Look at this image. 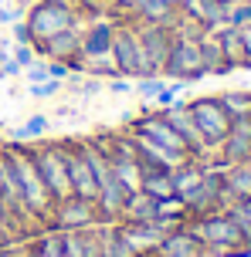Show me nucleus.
Listing matches in <instances>:
<instances>
[{
    "label": "nucleus",
    "instance_id": "nucleus-1",
    "mask_svg": "<svg viewBox=\"0 0 251 257\" xmlns=\"http://www.w3.org/2000/svg\"><path fill=\"white\" fill-rule=\"evenodd\" d=\"M187 227H190V233L200 240L204 257L207 254H238V250H248L244 233L238 230V223L231 220L227 210H214V213L194 217Z\"/></svg>",
    "mask_w": 251,
    "mask_h": 257
},
{
    "label": "nucleus",
    "instance_id": "nucleus-2",
    "mask_svg": "<svg viewBox=\"0 0 251 257\" xmlns=\"http://www.w3.org/2000/svg\"><path fill=\"white\" fill-rule=\"evenodd\" d=\"M4 153H7V159H11V166H14V176H17V186H21V203H24V210L34 220H44V223H48L54 203H51V196H48V190H44L41 176H38V166H34L31 149L7 146Z\"/></svg>",
    "mask_w": 251,
    "mask_h": 257
},
{
    "label": "nucleus",
    "instance_id": "nucleus-3",
    "mask_svg": "<svg viewBox=\"0 0 251 257\" xmlns=\"http://www.w3.org/2000/svg\"><path fill=\"white\" fill-rule=\"evenodd\" d=\"M200 34L194 31H173V44L163 64V75L173 81H197L204 78V64H200Z\"/></svg>",
    "mask_w": 251,
    "mask_h": 257
},
{
    "label": "nucleus",
    "instance_id": "nucleus-4",
    "mask_svg": "<svg viewBox=\"0 0 251 257\" xmlns=\"http://www.w3.org/2000/svg\"><path fill=\"white\" fill-rule=\"evenodd\" d=\"M112 64H116V71L122 78L153 75L149 71V61H146V54H143V44H139V34H136L132 24L116 27V34H112Z\"/></svg>",
    "mask_w": 251,
    "mask_h": 257
},
{
    "label": "nucleus",
    "instance_id": "nucleus-5",
    "mask_svg": "<svg viewBox=\"0 0 251 257\" xmlns=\"http://www.w3.org/2000/svg\"><path fill=\"white\" fill-rule=\"evenodd\" d=\"M34 156V166H38V176L44 183V190L51 196V203H61L71 196V186H68V169H65V153L61 146H41V149H31Z\"/></svg>",
    "mask_w": 251,
    "mask_h": 257
},
{
    "label": "nucleus",
    "instance_id": "nucleus-6",
    "mask_svg": "<svg viewBox=\"0 0 251 257\" xmlns=\"http://www.w3.org/2000/svg\"><path fill=\"white\" fill-rule=\"evenodd\" d=\"M180 200L187 206V217H204V213H214V210H224L231 203V196L224 190V173H207L204 169L200 183Z\"/></svg>",
    "mask_w": 251,
    "mask_h": 257
},
{
    "label": "nucleus",
    "instance_id": "nucleus-7",
    "mask_svg": "<svg viewBox=\"0 0 251 257\" xmlns=\"http://www.w3.org/2000/svg\"><path fill=\"white\" fill-rule=\"evenodd\" d=\"M24 24L31 31V41H48L54 34L68 31V27H75V11L61 7V4H51V0H41L38 7H31Z\"/></svg>",
    "mask_w": 251,
    "mask_h": 257
},
{
    "label": "nucleus",
    "instance_id": "nucleus-8",
    "mask_svg": "<svg viewBox=\"0 0 251 257\" xmlns=\"http://www.w3.org/2000/svg\"><path fill=\"white\" fill-rule=\"evenodd\" d=\"M190 108V118H194V125L200 128V136L207 139V146H221L227 136V128H231V115L224 112V105L217 102V98H197V102L187 105Z\"/></svg>",
    "mask_w": 251,
    "mask_h": 257
},
{
    "label": "nucleus",
    "instance_id": "nucleus-9",
    "mask_svg": "<svg viewBox=\"0 0 251 257\" xmlns=\"http://www.w3.org/2000/svg\"><path fill=\"white\" fill-rule=\"evenodd\" d=\"M48 223H51V230H85V227H95V223H99L95 200L68 196V200H61V203H54Z\"/></svg>",
    "mask_w": 251,
    "mask_h": 257
},
{
    "label": "nucleus",
    "instance_id": "nucleus-10",
    "mask_svg": "<svg viewBox=\"0 0 251 257\" xmlns=\"http://www.w3.org/2000/svg\"><path fill=\"white\" fill-rule=\"evenodd\" d=\"M65 153V169H68V186H71V196H81V200H95L99 196V183L92 176V166L81 153V142H68L61 146Z\"/></svg>",
    "mask_w": 251,
    "mask_h": 257
},
{
    "label": "nucleus",
    "instance_id": "nucleus-11",
    "mask_svg": "<svg viewBox=\"0 0 251 257\" xmlns=\"http://www.w3.org/2000/svg\"><path fill=\"white\" fill-rule=\"evenodd\" d=\"M112 34L116 24L109 21H89L81 31V61L95 68V64H112Z\"/></svg>",
    "mask_w": 251,
    "mask_h": 257
},
{
    "label": "nucleus",
    "instance_id": "nucleus-12",
    "mask_svg": "<svg viewBox=\"0 0 251 257\" xmlns=\"http://www.w3.org/2000/svg\"><path fill=\"white\" fill-rule=\"evenodd\" d=\"M136 34H139L143 54H146V61H149V71L153 75H163V64H166V54H170V44H173V27L139 24Z\"/></svg>",
    "mask_w": 251,
    "mask_h": 257
},
{
    "label": "nucleus",
    "instance_id": "nucleus-13",
    "mask_svg": "<svg viewBox=\"0 0 251 257\" xmlns=\"http://www.w3.org/2000/svg\"><path fill=\"white\" fill-rule=\"evenodd\" d=\"M38 54L51 58V61H61L68 68H78L81 64V31H78V21L75 27H68L61 34H54L48 41H38Z\"/></svg>",
    "mask_w": 251,
    "mask_h": 257
},
{
    "label": "nucleus",
    "instance_id": "nucleus-14",
    "mask_svg": "<svg viewBox=\"0 0 251 257\" xmlns=\"http://www.w3.org/2000/svg\"><path fill=\"white\" fill-rule=\"evenodd\" d=\"M163 118H166V122L177 128V136L187 142L190 159H200V156L211 153V146H207V139L200 136V128L194 125V118H190V108H187V105H166V108H163Z\"/></svg>",
    "mask_w": 251,
    "mask_h": 257
},
{
    "label": "nucleus",
    "instance_id": "nucleus-15",
    "mask_svg": "<svg viewBox=\"0 0 251 257\" xmlns=\"http://www.w3.org/2000/svg\"><path fill=\"white\" fill-rule=\"evenodd\" d=\"M221 163H224V169L251 163V118H234L231 122L224 142H221Z\"/></svg>",
    "mask_w": 251,
    "mask_h": 257
},
{
    "label": "nucleus",
    "instance_id": "nucleus-16",
    "mask_svg": "<svg viewBox=\"0 0 251 257\" xmlns=\"http://www.w3.org/2000/svg\"><path fill=\"white\" fill-rule=\"evenodd\" d=\"M132 132H143V136H149L153 142H159V146H166V149H173V153L180 156H190V149H187V142L177 136V128L163 118V112L159 115H143L139 122H136V128Z\"/></svg>",
    "mask_w": 251,
    "mask_h": 257
},
{
    "label": "nucleus",
    "instance_id": "nucleus-17",
    "mask_svg": "<svg viewBox=\"0 0 251 257\" xmlns=\"http://www.w3.org/2000/svg\"><path fill=\"white\" fill-rule=\"evenodd\" d=\"M156 257H204V247L190 233V227H173V230H166L159 237Z\"/></svg>",
    "mask_w": 251,
    "mask_h": 257
},
{
    "label": "nucleus",
    "instance_id": "nucleus-18",
    "mask_svg": "<svg viewBox=\"0 0 251 257\" xmlns=\"http://www.w3.org/2000/svg\"><path fill=\"white\" fill-rule=\"evenodd\" d=\"M65 257H102L99 254V223L85 230H61Z\"/></svg>",
    "mask_w": 251,
    "mask_h": 257
},
{
    "label": "nucleus",
    "instance_id": "nucleus-19",
    "mask_svg": "<svg viewBox=\"0 0 251 257\" xmlns=\"http://www.w3.org/2000/svg\"><path fill=\"white\" fill-rule=\"evenodd\" d=\"M129 11L139 17V24H163V27H173V21H177V7H173L170 0H132Z\"/></svg>",
    "mask_w": 251,
    "mask_h": 257
},
{
    "label": "nucleus",
    "instance_id": "nucleus-20",
    "mask_svg": "<svg viewBox=\"0 0 251 257\" xmlns=\"http://www.w3.org/2000/svg\"><path fill=\"white\" fill-rule=\"evenodd\" d=\"M156 206H159V200L146 196L143 190L129 193L126 206H122V213H119V223H153L156 220Z\"/></svg>",
    "mask_w": 251,
    "mask_h": 257
},
{
    "label": "nucleus",
    "instance_id": "nucleus-21",
    "mask_svg": "<svg viewBox=\"0 0 251 257\" xmlns=\"http://www.w3.org/2000/svg\"><path fill=\"white\" fill-rule=\"evenodd\" d=\"M99 254L102 257H136V250L122 237L119 223H99Z\"/></svg>",
    "mask_w": 251,
    "mask_h": 257
},
{
    "label": "nucleus",
    "instance_id": "nucleus-22",
    "mask_svg": "<svg viewBox=\"0 0 251 257\" xmlns=\"http://www.w3.org/2000/svg\"><path fill=\"white\" fill-rule=\"evenodd\" d=\"M197 41H200V64H204V75H224V71H231V68L224 64V54H221V41H217V34L204 31Z\"/></svg>",
    "mask_w": 251,
    "mask_h": 257
},
{
    "label": "nucleus",
    "instance_id": "nucleus-23",
    "mask_svg": "<svg viewBox=\"0 0 251 257\" xmlns=\"http://www.w3.org/2000/svg\"><path fill=\"white\" fill-rule=\"evenodd\" d=\"M221 41V54H224L227 68H244V44H241V31L238 27H221V31H211Z\"/></svg>",
    "mask_w": 251,
    "mask_h": 257
},
{
    "label": "nucleus",
    "instance_id": "nucleus-24",
    "mask_svg": "<svg viewBox=\"0 0 251 257\" xmlns=\"http://www.w3.org/2000/svg\"><path fill=\"white\" fill-rule=\"evenodd\" d=\"M224 190L234 200H248L251 196V163H241V166H227L224 169Z\"/></svg>",
    "mask_w": 251,
    "mask_h": 257
},
{
    "label": "nucleus",
    "instance_id": "nucleus-25",
    "mask_svg": "<svg viewBox=\"0 0 251 257\" xmlns=\"http://www.w3.org/2000/svg\"><path fill=\"white\" fill-rule=\"evenodd\" d=\"M200 176H204V166H200L197 159H187V163H180L177 169H170L173 193H177V196H187V193H190V190L200 183Z\"/></svg>",
    "mask_w": 251,
    "mask_h": 257
},
{
    "label": "nucleus",
    "instance_id": "nucleus-26",
    "mask_svg": "<svg viewBox=\"0 0 251 257\" xmlns=\"http://www.w3.org/2000/svg\"><path fill=\"white\" fill-rule=\"evenodd\" d=\"M139 190L153 200H166V196H177L170 183V169H143V186Z\"/></svg>",
    "mask_w": 251,
    "mask_h": 257
},
{
    "label": "nucleus",
    "instance_id": "nucleus-27",
    "mask_svg": "<svg viewBox=\"0 0 251 257\" xmlns=\"http://www.w3.org/2000/svg\"><path fill=\"white\" fill-rule=\"evenodd\" d=\"M112 173H116V180L126 186V193H139V186H143L139 159H112Z\"/></svg>",
    "mask_w": 251,
    "mask_h": 257
},
{
    "label": "nucleus",
    "instance_id": "nucleus-28",
    "mask_svg": "<svg viewBox=\"0 0 251 257\" xmlns=\"http://www.w3.org/2000/svg\"><path fill=\"white\" fill-rule=\"evenodd\" d=\"M217 102L224 105V112L234 118H251V95L248 91H224V95H217Z\"/></svg>",
    "mask_w": 251,
    "mask_h": 257
},
{
    "label": "nucleus",
    "instance_id": "nucleus-29",
    "mask_svg": "<svg viewBox=\"0 0 251 257\" xmlns=\"http://www.w3.org/2000/svg\"><path fill=\"white\" fill-rule=\"evenodd\" d=\"M27 257H65L61 230H51V233H44V237H38V240L31 244V250H27Z\"/></svg>",
    "mask_w": 251,
    "mask_h": 257
},
{
    "label": "nucleus",
    "instance_id": "nucleus-30",
    "mask_svg": "<svg viewBox=\"0 0 251 257\" xmlns=\"http://www.w3.org/2000/svg\"><path fill=\"white\" fill-rule=\"evenodd\" d=\"M224 210L231 213V220L238 223V230L244 233V240H248V250H251V196H248V200H234V203H227Z\"/></svg>",
    "mask_w": 251,
    "mask_h": 257
},
{
    "label": "nucleus",
    "instance_id": "nucleus-31",
    "mask_svg": "<svg viewBox=\"0 0 251 257\" xmlns=\"http://www.w3.org/2000/svg\"><path fill=\"white\" fill-rule=\"evenodd\" d=\"M44 132H48V118H44V115H31L24 125H17L11 132V139L14 142H27V139H41Z\"/></svg>",
    "mask_w": 251,
    "mask_h": 257
},
{
    "label": "nucleus",
    "instance_id": "nucleus-32",
    "mask_svg": "<svg viewBox=\"0 0 251 257\" xmlns=\"http://www.w3.org/2000/svg\"><path fill=\"white\" fill-rule=\"evenodd\" d=\"M163 78L159 75H146V78H136V91H139V98H159V91H163Z\"/></svg>",
    "mask_w": 251,
    "mask_h": 257
},
{
    "label": "nucleus",
    "instance_id": "nucleus-33",
    "mask_svg": "<svg viewBox=\"0 0 251 257\" xmlns=\"http://www.w3.org/2000/svg\"><path fill=\"white\" fill-rule=\"evenodd\" d=\"M58 88H61V81L48 78V81H38V85H31V95H34V98H48V95H54Z\"/></svg>",
    "mask_w": 251,
    "mask_h": 257
},
{
    "label": "nucleus",
    "instance_id": "nucleus-34",
    "mask_svg": "<svg viewBox=\"0 0 251 257\" xmlns=\"http://www.w3.org/2000/svg\"><path fill=\"white\" fill-rule=\"evenodd\" d=\"M14 61L21 64V68H31V64L38 61V51H34V48H27V44H17V51H14Z\"/></svg>",
    "mask_w": 251,
    "mask_h": 257
},
{
    "label": "nucleus",
    "instance_id": "nucleus-35",
    "mask_svg": "<svg viewBox=\"0 0 251 257\" xmlns=\"http://www.w3.org/2000/svg\"><path fill=\"white\" fill-rule=\"evenodd\" d=\"M68 75H71V68H68V64H61V61L48 64V78H54V81H65Z\"/></svg>",
    "mask_w": 251,
    "mask_h": 257
},
{
    "label": "nucleus",
    "instance_id": "nucleus-36",
    "mask_svg": "<svg viewBox=\"0 0 251 257\" xmlns=\"http://www.w3.org/2000/svg\"><path fill=\"white\" fill-rule=\"evenodd\" d=\"M109 91H116V95H126V91H129V78H122V75L109 78Z\"/></svg>",
    "mask_w": 251,
    "mask_h": 257
},
{
    "label": "nucleus",
    "instance_id": "nucleus-37",
    "mask_svg": "<svg viewBox=\"0 0 251 257\" xmlns=\"http://www.w3.org/2000/svg\"><path fill=\"white\" fill-rule=\"evenodd\" d=\"M27 71H31V81H34V85H38V81H48V64H38V61H34Z\"/></svg>",
    "mask_w": 251,
    "mask_h": 257
},
{
    "label": "nucleus",
    "instance_id": "nucleus-38",
    "mask_svg": "<svg viewBox=\"0 0 251 257\" xmlns=\"http://www.w3.org/2000/svg\"><path fill=\"white\" fill-rule=\"evenodd\" d=\"M238 31H241V44H244V61L251 64V24L238 27Z\"/></svg>",
    "mask_w": 251,
    "mask_h": 257
},
{
    "label": "nucleus",
    "instance_id": "nucleus-39",
    "mask_svg": "<svg viewBox=\"0 0 251 257\" xmlns=\"http://www.w3.org/2000/svg\"><path fill=\"white\" fill-rule=\"evenodd\" d=\"M0 64H4V68H0L4 75H17V71H21V64L14 61V58H4V61H0Z\"/></svg>",
    "mask_w": 251,
    "mask_h": 257
},
{
    "label": "nucleus",
    "instance_id": "nucleus-40",
    "mask_svg": "<svg viewBox=\"0 0 251 257\" xmlns=\"http://www.w3.org/2000/svg\"><path fill=\"white\" fill-rule=\"evenodd\" d=\"M14 34H17V41H21V44H27V41H31V31H27V24H17V27H14Z\"/></svg>",
    "mask_w": 251,
    "mask_h": 257
},
{
    "label": "nucleus",
    "instance_id": "nucleus-41",
    "mask_svg": "<svg viewBox=\"0 0 251 257\" xmlns=\"http://www.w3.org/2000/svg\"><path fill=\"white\" fill-rule=\"evenodd\" d=\"M187 4H190V0H173V7H177V11H184Z\"/></svg>",
    "mask_w": 251,
    "mask_h": 257
},
{
    "label": "nucleus",
    "instance_id": "nucleus-42",
    "mask_svg": "<svg viewBox=\"0 0 251 257\" xmlns=\"http://www.w3.org/2000/svg\"><path fill=\"white\" fill-rule=\"evenodd\" d=\"M112 4H119V7H132V0H112Z\"/></svg>",
    "mask_w": 251,
    "mask_h": 257
},
{
    "label": "nucleus",
    "instance_id": "nucleus-43",
    "mask_svg": "<svg viewBox=\"0 0 251 257\" xmlns=\"http://www.w3.org/2000/svg\"><path fill=\"white\" fill-rule=\"evenodd\" d=\"M102 4H106V7H109V4H112V0H102Z\"/></svg>",
    "mask_w": 251,
    "mask_h": 257
}]
</instances>
